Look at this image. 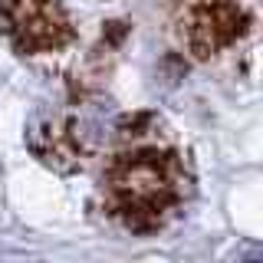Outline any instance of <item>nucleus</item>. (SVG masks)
<instances>
[{"instance_id":"nucleus-1","label":"nucleus","mask_w":263,"mask_h":263,"mask_svg":"<svg viewBox=\"0 0 263 263\" xmlns=\"http://www.w3.org/2000/svg\"><path fill=\"white\" fill-rule=\"evenodd\" d=\"M102 197L109 214L125 227L152 230L184 197V168L171 152L135 148L119 155L102 178Z\"/></svg>"},{"instance_id":"nucleus-2","label":"nucleus","mask_w":263,"mask_h":263,"mask_svg":"<svg viewBox=\"0 0 263 263\" xmlns=\"http://www.w3.org/2000/svg\"><path fill=\"white\" fill-rule=\"evenodd\" d=\"M0 27L20 53H53L72 36L60 0H0Z\"/></svg>"},{"instance_id":"nucleus-3","label":"nucleus","mask_w":263,"mask_h":263,"mask_svg":"<svg viewBox=\"0 0 263 263\" xmlns=\"http://www.w3.org/2000/svg\"><path fill=\"white\" fill-rule=\"evenodd\" d=\"M247 13L237 0H194L181 13V40L197 60L220 53L243 33Z\"/></svg>"},{"instance_id":"nucleus-4","label":"nucleus","mask_w":263,"mask_h":263,"mask_svg":"<svg viewBox=\"0 0 263 263\" xmlns=\"http://www.w3.org/2000/svg\"><path fill=\"white\" fill-rule=\"evenodd\" d=\"M247 263H260V260H257V257H250V260H247Z\"/></svg>"}]
</instances>
